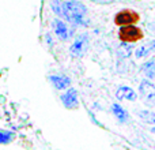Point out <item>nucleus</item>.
<instances>
[{"label":"nucleus","mask_w":155,"mask_h":150,"mask_svg":"<svg viewBox=\"0 0 155 150\" xmlns=\"http://www.w3.org/2000/svg\"><path fill=\"white\" fill-rule=\"evenodd\" d=\"M63 8V16L68 19L70 22L75 25H83L84 23V18L87 14V8L83 3L78 2V0H67V2L61 3Z\"/></svg>","instance_id":"f257e3e1"},{"label":"nucleus","mask_w":155,"mask_h":150,"mask_svg":"<svg viewBox=\"0 0 155 150\" xmlns=\"http://www.w3.org/2000/svg\"><path fill=\"white\" fill-rule=\"evenodd\" d=\"M118 37L123 43H136L143 38V32L136 26L125 25V26H121L120 32H118Z\"/></svg>","instance_id":"f03ea898"},{"label":"nucleus","mask_w":155,"mask_h":150,"mask_svg":"<svg viewBox=\"0 0 155 150\" xmlns=\"http://www.w3.org/2000/svg\"><path fill=\"white\" fill-rule=\"evenodd\" d=\"M137 21H139V14L132 10H123L116 14V16H114V23L117 26L132 25V23H136Z\"/></svg>","instance_id":"7ed1b4c3"},{"label":"nucleus","mask_w":155,"mask_h":150,"mask_svg":"<svg viewBox=\"0 0 155 150\" xmlns=\"http://www.w3.org/2000/svg\"><path fill=\"white\" fill-rule=\"evenodd\" d=\"M140 94L143 97V101L147 105H155V85L150 80L143 79L140 82Z\"/></svg>","instance_id":"20e7f679"},{"label":"nucleus","mask_w":155,"mask_h":150,"mask_svg":"<svg viewBox=\"0 0 155 150\" xmlns=\"http://www.w3.org/2000/svg\"><path fill=\"white\" fill-rule=\"evenodd\" d=\"M88 43V37L87 34H80L79 37H76V40L74 41V44L70 48V53L74 57H80L83 53H84V49L87 46Z\"/></svg>","instance_id":"39448f33"},{"label":"nucleus","mask_w":155,"mask_h":150,"mask_svg":"<svg viewBox=\"0 0 155 150\" xmlns=\"http://www.w3.org/2000/svg\"><path fill=\"white\" fill-rule=\"evenodd\" d=\"M61 102L64 104L65 108L68 109H75L79 105V101H78V91L75 89H68L64 94H61Z\"/></svg>","instance_id":"423d86ee"},{"label":"nucleus","mask_w":155,"mask_h":150,"mask_svg":"<svg viewBox=\"0 0 155 150\" xmlns=\"http://www.w3.org/2000/svg\"><path fill=\"white\" fill-rule=\"evenodd\" d=\"M49 80L52 82V85L57 89V90H64L68 89L71 85V79L67 75H51Z\"/></svg>","instance_id":"0eeeda50"},{"label":"nucleus","mask_w":155,"mask_h":150,"mask_svg":"<svg viewBox=\"0 0 155 150\" xmlns=\"http://www.w3.org/2000/svg\"><path fill=\"white\" fill-rule=\"evenodd\" d=\"M52 26H53L54 33H56V36L60 38V40H63V41L68 40V37H70V32H68V27L64 22L60 21V19H54L53 23H52Z\"/></svg>","instance_id":"6e6552de"},{"label":"nucleus","mask_w":155,"mask_h":150,"mask_svg":"<svg viewBox=\"0 0 155 150\" xmlns=\"http://www.w3.org/2000/svg\"><path fill=\"white\" fill-rule=\"evenodd\" d=\"M116 97L118 100H128V101H136L137 96L131 87L128 86H121L118 87V90L116 91Z\"/></svg>","instance_id":"1a4fd4ad"},{"label":"nucleus","mask_w":155,"mask_h":150,"mask_svg":"<svg viewBox=\"0 0 155 150\" xmlns=\"http://www.w3.org/2000/svg\"><path fill=\"white\" fill-rule=\"evenodd\" d=\"M151 52H155V40L139 46V48L135 51V57H136V59H142V57L147 56L148 53H151Z\"/></svg>","instance_id":"9d476101"},{"label":"nucleus","mask_w":155,"mask_h":150,"mask_svg":"<svg viewBox=\"0 0 155 150\" xmlns=\"http://www.w3.org/2000/svg\"><path fill=\"white\" fill-rule=\"evenodd\" d=\"M112 111H113V113H114V116L118 119L120 121H123V123H125L127 120H128V118H129V115H128V112H127L125 109H124L121 105H118V104H113L112 105Z\"/></svg>","instance_id":"9b49d317"},{"label":"nucleus","mask_w":155,"mask_h":150,"mask_svg":"<svg viewBox=\"0 0 155 150\" xmlns=\"http://www.w3.org/2000/svg\"><path fill=\"white\" fill-rule=\"evenodd\" d=\"M137 116L142 119L143 121H146L147 124H155V113L151 111H139Z\"/></svg>","instance_id":"f8f14e48"},{"label":"nucleus","mask_w":155,"mask_h":150,"mask_svg":"<svg viewBox=\"0 0 155 150\" xmlns=\"http://www.w3.org/2000/svg\"><path fill=\"white\" fill-rule=\"evenodd\" d=\"M143 71H144L146 77L155 78V59H151L143 66Z\"/></svg>","instance_id":"ddd939ff"},{"label":"nucleus","mask_w":155,"mask_h":150,"mask_svg":"<svg viewBox=\"0 0 155 150\" xmlns=\"http://www.w3.org/2000/svg\"><path fill=\"white\" fill-rule=\"evenodd\" d=\"M15 138V134L7 130H0V145H5V143H10L11 141Z\"/></svg>","instance_id":"4468645a"},{"label":"nucleus","mask_w":155,"mask_h":150,"mask_svg":"<svg viewBox=\"0 0 155 150\" xmlns=\"http://www.w3.org/2000/svg\"><path fill=\"white\" fill-rule=\"evenodd\" d=\"M132 52V48L129 45H127V43H123V45L118 48V55H120V57H128L129 55H131Z\"/></svg>","instance_id":"2eb2a0df"},{"label":"nucleus","mask_w":155,"mask_h":150,"mask_svg":"<svg viewBox=\"0 0 155 150\" xmlns=\"http://www.w3.org/2000/svg\"><path fill=\"white\" fill-rule=\"evenodd\" d=\"M51 7L53 10V12L59 16H63V8H61V3L59 0H51Z\"/></svg>","instance_id":"dca6fc26"},{"label":"nucleus","mask_w":155,"mask_h":150,"mask_svg":"<svg viewBox=\"0 0 155 150\" xmlns=\"http://www.w3.org/2000/svg\"><path fill=\"white\" fill-rule=\"evenodd\" d=\"M91 2L97 3V4H112L114 0H91Z\"/></svg>","instance_id":"f3484780"},{"label":"nucleus","mask_w":155,"mask_h":150,"mask_svg":"<svg viewBox=\"0 0 155 150\" xmlns=\"http://www.w3.org/2000/svg\"><path fill=\"white\" fill-rule=\"evenodd\" d=\"M151 131H153V132H155V128H151Z\"/></svg>","instance_id":"a211bd4d"}]
</instances>
